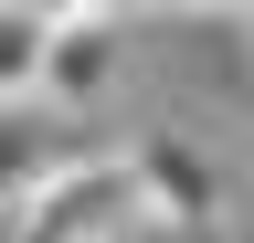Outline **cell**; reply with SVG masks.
<instances>
[{"label":"cell","mask_w":254,"mask_h":243,"mask_svg":"<svg viewBox=\"0 0 254 243\" xmlns=\"http://www.w3.org/2000/svg\"><path fill=\"white\" fill-rule=\"evenodd\" d=\"M64 159H85V148H64V116L53 106H0V201L43 191Z\"/></svg>","instance_id":"obj_4"},{"label":"cell","mask_w":254,"mask_h":243,"mask_svg":"<svg viewBox=\"0 0 254 243\" xmlns=\"http://www.w3.org/2000/svg\"><path fill=\"white\" fill-rule=\"evenodd\" d=\"M244 21H254V0H244Z\"/></svg>","instance_id":"obj_8"},{"label":"cell","mask_w":254,"mask_h":243,"mask_svg":"<svg viewBox=\"0 0 254 243\" xmlns=\"http://www.w3.org/2000/svg\"><path fill=\"white\" fill-rule=\"evenodd\" d=\"M117 64H127V21H117V11H95V21H64V32L43 43V85H32V106L74 116V106H95V96L117 85Z\"/></svg>","instance_id":"obj_3"},{"label":"cell","mask_w":254,"mask_h":243,"mask_svg":"<svg viewBox=\"0 0 254 243\" xmlns=\"http://www.w3.org/2000/svg\"><path fill=\"white\" fill-rule=\"evenodd\" d=\"M117 159H127V180H138V211H148V222L233 233V169H222L190 127H170V116H159V127H138Z\"/></svg>","instance_id":"obj_2"},{"label":"cell","mask_w":254,"mask_h":243,"mask_svg":"<svg viewBox=\"0 0 254 243\" xmlns=\"http://www.w3.org/2000/svg\"><path fill=\"white\" fill-rule=\"evenodd\" d=\"M43 32H64V21H95V11H117V0H21Z\"/></svg>","instance_id":"obj_6"},{"label":"cell","mask_w":254,"mask_h":243,"mask_svg":"<svg viewBox=\"0 0 254 243\" xmlns=\"http://www.w3.org/2000/svg\"><path fill=\"white\" fill-rule=\"evenodd\" d=\"M148 11H190L201 21V11H244V0H148Z\"/></svg>","instance_id":"obj_7"},{"label":"cell","mask_w":254,"mask_h":243,"mask_svg":"<svg viewBox=\"0 0 254 243\" xmlns=\"http://www.w3.org/2000/svg\"><path fill=\"white\" fill-rule=\"evenodd\" d=\"M43 21L21 11V0H0V106H32V85H43Z\"/></svg>","instance_id":"obj_5"},{"label":"cell","mask_w":254,"mask_h":243,"mask_svg":"<svg viewBox=\"0 0 254 243\" xmlns=\"http://www.w3.org/2000/svg\"><path fill=\"white\" fill-rule=\"evenodd\" d=\"M148 211H138V180H127V159H64L43 191L11 201V243H127Z\"/></svg>","instance_id":"obj_1"}]
</instances>
